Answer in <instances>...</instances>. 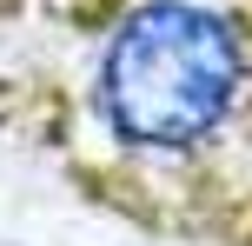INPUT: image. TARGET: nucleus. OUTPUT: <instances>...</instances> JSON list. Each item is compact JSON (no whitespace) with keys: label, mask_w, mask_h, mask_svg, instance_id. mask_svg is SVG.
Here are the masks:
<instances>
[{"label":"nucleus","mask_w":252,"mask_h":246,"mask_svg":"<svg viewBox=\"0 0 252 246\" xmlns=\"http://www.w3.org/2000/svg\"><path fill=\"white\" fill-rule=\"evenodd\" d=\"M246 93V40L206 0H139L100 47L93 106L139 153H186L213 140Z\"/></svg>","instance_id":"nucleus-1"}]
</instances>
